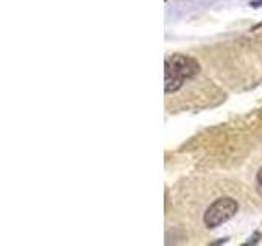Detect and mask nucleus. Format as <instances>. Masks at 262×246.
<instances>
[{"mask_svg":"<svg viewBox=\"0 0 262 246\" xmlns=\"http://www.w3.org/2000/svg\"><path fill=\"white\" fill-rule=\"evenodd\" d=\"M164 82H166V92H176L177 89L182 87V84L187 80L193 77L196 72H199L200 66L195 59L188 56H182V54H174L166 59V66H164Z\"/></svg>","mask_w":262,"mask_h":246,"instance_id":"1","label":"nucleus"},{"mask_svg":"<svg viewBox=\"0 0 262 246\" xmlns=\"http://www.w3.org/2000/svg\"><path fill=\"white\" fill-rule=\"evenodd\" d=\"M237 212V202L231 197H221V199L215 200L205 212V225L208 228L220 227L229 218H233Z\"/></svg>","mask_w":262,"mask_h":246,"instance_id":"2","label":"nucleus"},{"mask_svg":"<svg viewBox=\"0 0 262 246\" xmlns=\"http://www.w3.org/2000/svg\"><path fill=\"white\" fill-rule=\"evenodd\" d=\"M257 180H259V184L262 186V169L259 171V174H257Z\"/></svg>","mask_w":262,"mask_h":246,"instance_id":"3","label":"nucleus"}]
</instances>
